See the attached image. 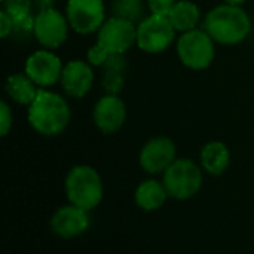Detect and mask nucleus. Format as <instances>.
Returning a JSON list of instances; mask_svg holds the SVG:
<instances>
[{"label":"nucleus","instance_id":"nucleus-1","mask_svg":"<svg viewBox=\"0 0 254 254\" xmlns=\"http://www.w3.org/2000/svg\"><path fill=\"white\" fill-rule=\"evenodd\" d=\"M71 112L65 98L57 92L40 88L36 100L28 106L27 119L30 127L40 135L54 137L61 134L70 124Z\"/></svg>","mask_w":254,"mask_h":254},{"label":"nucleus","instance_id":"nucleus-2","mask_svg":"<svg viewBox=\"0 0 254 254\" xmlns=\"http://www.w3.org/2000/svg\"><path fill=\"white\" fill-rule=\"evenodd\" d=\"M202 28L216 43L238 45L250 34L252 21L241 6L223 3L207 12Z\"/></svg>","mask_w":254,"mask_h":254},{"label":"nucleus","instance_id":"nucleus-3","mask_svg":"<svg viewBox=\"0 0 254 254\" xmlns=\"http://www.w3.org/2000/svg\"><path fill=\"white\" fill-rule=\"evenodd\" d=\"M65 195L70 204L86 211L94 210L104 195L98 171L89 165L73 167L65 177Z\"/></svg>","mask_w":254,"mask_h":254},{"label":"nucleus","instance_id":"nucleus-4","mask_svg":"<svg viewBox=\"0 0 254 254\" xmlns=\"http://www.w3.org/2000/svg\"><path fill=\"white\" fill-rule=\"evenodd\" d=\"M162 183L170 198L190 199L202 188V168L190 159L179 158L164 173Z\"/></svg>","mask_w":254,"mask_h":254},{"label":"nucleus","instance_id":"nucleus-5","mask_svg":"<svg viewBox=\"0 0 254 254\" xmlns=\"http://www.w3.org/2000/svg\"><path fill=\"white\" fill-rule=\"evenodd\" d=\"M214 40L204 28H195L179 36L176 43L179 60L190 70L208 68L216 57Z\"/></svg>","mask_w":254,"mask_h":254},{"label":"nucleus","instance_id":"nucleus-6","mask_svg":"<svg viewBox=\"0 0 254 254\" xmlns=\"http://www.w3.org/2000/svg\"><path fill=\"white\" fill-rule=\"evenodd\" d=\"M176 33L168 16L150 13L137 24V46L147 54H161L171 46Z\"/></svg>","mask_w":254,"mask_h":254},{"label":"nucleus","instance_id":"nucleus-7","mask_svg":"<svg viewBox=\"0 0 254 254\" xmlns=\"http://www.w3.org/2000/svg\"><path fill=\"white\" fill-rule=\"evenodd\" d=\"M67 16L54 7H43L34 16L33 36L45 49H58L68 37Z\"/></svg>","mask_w":254,"mask_h":254},{"label":"nucleus","instance_id":"nucleus-8","mask_svg":"<svg viewBox=\"0 0 254 254\" xmlns=\"http://www.w3.org/2000/svg\"><path fill=\"white\" fill-rule=\"evenodd\" d=\"M97 43L110 55H124L137 45V25L131 21L110 16L97 31Z\"/></svg>","mask_w":254,"mask_h":254},{"label":"nucleus","instance_id":"nucleus-9","mask_svg":"<svg viewBox=\"0 0 254 254\" xmlns=\"http://www.w3.org/2000/svg\"><path fill=\"white\" fill-rule=\"evenodd\" d=\"M65 16L70 28L79 34L97 33L106 21L103 0H68Z\"/></svg>","mask_w":254,"mask_h":254},{"label":"nucleus","instance_id":"nucleus-10","mask_svg":"<svg viewBox=\"0 0 254 254\" xmlns=\"http://www.w3.org/2000/svg\"><path fill=\"white\" fill-rule=\"evenodd\" d=\"M63 68V61L57 54L51 49H39L25 60L24 73L39 88L46 89L60 82Z\"/></svg>","mask_w":254,"mask_h":254},{"label":"nucleus","instance_id":"nucleus-11","mask_svg":"<svg viewBox=\"0 0 254 254\" xmlns=\"http://www.w3.org/2000/svg\"><path fill=\"white\" fill-rule=\"evenodd\" d=\"M177 159V147L170 137H153L140 150V167L149 174H164Z\"/></svg>","mask_w":254,"mask_h":254},{"label":"nucleus","instance_id":"nucleus-12","mask_svg":"<svg viewBox=\"0 0 254 254\" xmlns=\"http://www.w3.org/2000/svg\"><path fill=\"white\" fill-rule=\"evenodd\" d=\"M92 119L101 132L115 134L127 121V106L119 95L106 94L95 103Z\"/></svg>","mask_w":254,"mask_h":254},{"label":"nucleus","instance_id":"nucleus-13","mask_svg":"<svg viewBox=\"0 0 254 254\" xmlns=\"http://www.w3.org/2000/svg\"><path fill=\"white\" fill-rule=\"evenodd\" d=\"M63 91L71 98H83L94 85L92 65L83 60H71L64 64L60 79Z\"/></svg>","mask_w":254,"mask_h":254},{"label":"nucleus","instance_id":"nucleus-14","mask_svg":"<svg viewBox=\"0 0 254 254\" xmlns=\"http://www.w3.org/2000/svg\"><path fill=\"white\" fill-rule=\"evenodd\" d=\"M89 211L73 204L58 208L51 219L52 232L64 240L82 235L89 228Z\"/></svg>","mask_w":254,"mask_h":254},{"label":"nucleus","instance_id":"nucleus-15","mask_svg":"<svg viewBox=\"0 0 254 254\" xmlns=\"http://www.w3.org/2000/svg\"><path fill=\"white\" fill-rule=\"evenodd\" d=\"M201 167L211 176H222L231 164V152L222 141L207 143L199 155Z\"/></svg>","mask_w":254,"mask_h":254},{"label":"nucleus","instance_id":"nucleus-16","mask_svg":"<svg viewBox=\"0 0 254 254\" xmlns=\"http://www.w3.org/2000/svg\"><path fill=\"white\" fill-rule=\"evenodd\" d=\"M168 196L170 195L162 182L149 179L138 185L135 190V204L143 211H156L165 204Z\"/></svg>","mask_w":254,"mask_h":254},{"label":"nucleus","instance_id":"nucleus-17","mask_svg":"<svg viewBox=\"0 0 254 254\" xmlns=\"http://www.w3.org/2000/svg\"><path fill=\"white\" fill-rule=\"evenodd\" d=\"M168 19L176 31L186 33L198 28L201 22V9L196 3L190 0H177L174 7L168 13Z\"/></svg>","mask_w":254,"mask_h":254},{"label":"nucleus","instance_id":"nucleus-18","mask_svg":"<svg viewBox=\"0 0 254 254\" xmlns=\"http://www.w3.org/2000/svg\"><path fill=\"white\" fill-rule=\"evenodd\" d=\"M4 89L12 101L19 106H30L39 92V86L25 74V73H13L6 79Z\"/></svg>","mask_w":254,"mask_h":254},{"label":"nucleus","instance_id":"nucleus-19","mask_svg":"<svg viewBox=\"0 0 254 254\" xmlns=\"http://www.w3.org/2000/svg\"><path fill=\"white\" fill-rule=\"evenodd\" d=\"M112 16H118L134 24L143 21L144 16V6L143 1L135 0H113L112 4Z\"/></svg>","mask_w":254,"mask_h":254},{"label":"nucleus","instance_id":"nucleus-20","mask_svg":"<svg viewBox=\"0 0 254 254\" xmlns=\"http://www.w3.org/2000/svg\"><path fill=\"white\" fill-rule=\"evenodd\" d=\"M124 73L122 70H116V68H104V74H103V88L106 91V94H112V95H119V92L124 88Z\"/></svg>","mask_w":254,"mask_h":254},{"label":"nucleus","instance_id":"nucleus-21","mask_svg":"<svg viewBox=\"0 0 254 254\" xmlns=\"http://www.w3.org/2000/svg\"><path fill=\"white\" fill-rule=\"evenodd\" d=\"M109 57H110V54L103 46H100L98 43L91 46L88 54H86V60L92 67H103L107 63Z\"/></svg>","mask_w":254,"mask_h":254},{"label":"nucleus","instance_id":"nucleus-22","mask_svg":"<svg viewBox=\"0 0 254 254\" xmlns=\"http://www.w3.org/2000/svg\"><path fill=\"white\" fill-rule=\"evenodd\" d=\"M177 0H147V7L152 15L168 16Z\"/></svg>","mask_w":254,"mask_h":254},{"label":"nucleus","instance_id":"nucleus-23","mask_svg":"<svg viewBox=\"0 0 254 254\" xmlns=\"http://www.w3.org/2000/svg\"><path fill=\"white\" fill-rule=\"evenodd\" d=\"M13 124V115L6 101H0V135L4 137L10 131Z\"/></svg>","mask_w":254,"mask_h":254},{"label":"nucleus","instance_id":"nucleus-24","mask_svg":"<svg viewBox=\"0 0 254 254\" xmlns=\"http://www.w3.org/2000/svg\"><path fill=\"white\" fill-rule=\"evenodd\" d=\"M15 30V21L13 18L6 12V10H0V31H1V37L6 39L12 31Z\"/></svg>","mask_w":254,"mask_h":254},{"label":"nucleus","instance_id":"nucleus-25","mask_svg":"<svg viewBox=\"0 0 254 254\" xmlns=\"http://www.w3.org/2000/svg\"><path fill=\"white\" fill-rule=\"evenodd\" d=\"M228 4H234V6H243L247 0H223Z\"/></svg>","mask_w":254,"mask_h":254},{"label":"nucleus","instance_id":"nucleus-26","mask_svg":"<svg viewBox=\"0 0 254 254\" xmlns=\"http://www.w3.org/2000/svg\"><path fill=\"white\" fill-rule=\"evenodd\" d=\"M135 1H143V0H135Z\"/></svg>","mask_w":254,"mask_h":254},{"label":"nucleus","instance_id":"nucleus-27","mask_svg":"<svg viewBox=\"0 0 254 254\" xmlns=\"http://www.w3.org/2000/svg\"><path fill=\"white\" fill-rule=\"evenodd\" d=\"M0 1H3V0H0Z\"/></svg>","mask_w":254,"mask_h":254}]
</instances>
